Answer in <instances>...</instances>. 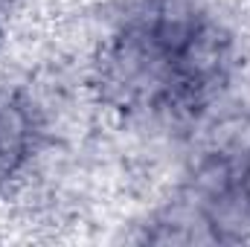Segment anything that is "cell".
<instances>
[{
    "label": "cell",
    "instance_id": "1",
    "mask_svg": "<svg viewBox=\"0 0 250 247\" xmlns=\"http://www.w3.org/2000/svg\"><path fill=\"white\" fill-rule=\"evenodd\" d=\"M239 67L236 32L201 0H123L90 56L87 87L123 123L195 128Z\"/></svg>",
    "mask_w": 250,
    "mask_h": 247
},
{
    "label": "cell",
    "instance_id": "2",
    "mask_svg": "<svg viewBox=\"0 0 250 247\" xmlns=\"http://www.w3.org/2000/svg\"><path fill=\"white\" fill-rule=\"evenodd\" d=\"M143 245H245L250 242V166L215 181H187L140 224Z\"/></svg>",
    "mask_w": 250,
    "mask_h": 247
},
{
    "label": "cell",
    "instance_id": "3",
    "mask_svg": "<svg viewBox=\"0 0 250 247\" xmlns=\"http://www.w3.org/2000/svg\"><path fill=\"white\" fill-rule=\"evenodd\" d=\"M50 120L41 99L23 87H0V198L21 184L41 157Z\"/></svg>",
    "mask_w": 250,
    "mask_h": 247
},
{
    "label": "cell",
    "instance_id": "4",
    "mask_svg": "<svg viewBox=\"0 0 250 247\" xmlns=\"http://www.w3.org/2000/svg\"><path fill=\"white\" fill-rule=\"evenodd\" d=\"M9 12H12V0H0V38L6 32V23H9Z\"/></svg>",
    "mask_w": 250,
    "mask_h": 247
}]
</instances>
